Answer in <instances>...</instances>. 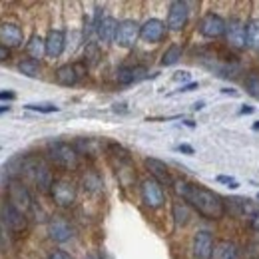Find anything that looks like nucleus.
I'll list each match as a JSON object with an SVG mask.
<instances>
[{
    "label": "nucleus",
    "mask_w": 259,
    "mask_h": 259,
    "mask_svg": "<svg viewBox=\"0 0 259 259\" xmlns=\"http://www.w3.org/2000/svg\"><path fill=\"white\" fill-rule=\"evenodd\" d=\"M72 235H74V227L70 226L68 220H64L62 215L50 218V222H48V237H50L52 241H56V243H66V241L72 239Z\"/></svg>",
    "instance_id": "obj_11"
},
{
    "label": "nucleus",
    "mask_w": 259,
    "mask_h": 259,
    "mask_svg": "<svg viewBox=\"0 0 259 259\" xmlns=\"http://www.w3.org/2000/svg\"><path fill=\"white\" fill-rule=\"evenodd\" d=\"M22 174H26V178L36 186L38 192H42V194H50L52 192V186H54L56 180L52 176L50 165L44 162L42 158L26 156L24 163H22Z\"/></svg>",
    "instance_id": "obj_2"
},
{
    "label": "nucleus",
    "mask_w": 259,
    "mask_h": 259,
    "mask_svg": "<svg viewBox=\"0 0 259 259\" xmlns=\"http://www.w3.org/2000/svg\"><path fill=\"white\" fill-rule=\"evenodd\" d=\"M245 46L259 50V18H253L245 24Z\"/></svg>",
    "instance_id": "obj_23"
},
{
    "label": "nucleus",
    "mask_w": 259,
    "mask_h": 259,
    "mask_svg": "<svg viewBox=\"0 0 259 259\" xmlns=\"http://www.w3.org/2000/svg\"><path fill=\"white\" fill-rule=\"evenodd\" d=\"M26 54H28L32 60L40 62V58H44V54H46V40H44L42 36L34 34L32 38L26 42Z\"/></svg>",
    "instance_id": "obj_21"
},
{
    "label": "nucleus",
    "mask_w": 259,
    "mask_h": 259,
    "mask_svg": "<svg viewBox=\"0 0 259 259\" xmlns=\"http://www.w3.org/2000/svg\"><path fill=\"white\" fill-rule=\"evenodd\" d=\"M84 259H102V255L100 253H90V255H86Z\"/></svg>",
    "instance_id": "obj_41"
},
{
    "label": "nucleus",
    "mask_w": 259,
    "mask_h": 259,
    "mask_svg": "<svg viewBox=\"0 0 259 259\" xmlns=\"http://www.w3.org/2000/svg\"><path fill=\"white\" fill-rule=\"evenodd\" d=\"M144 78H146V68L144 66H124L116 74V80L120 84H134V82H140Z\"/></svg>",
    "instance_id": "obj_19"
},
{
    "label": "nucleus",
    "mask_w": 259,
    "mask_h": 259,
    "mask_svg": "<svg viewBox=\"0 0 259 259\" xmlns=\"http://www.w3.org/2000/svg\"><path fill=\"white\" fill-rule=\"evenodd\" d=\"M165 30H167L165 22H162L160 18H150V20H146V22L142 24V28H140V38H142L144 42H148V44H158V42L163 40Z\"/></svg>",
    "instance_id": "obj_13"
},
{
    "label": "nucleus",
    "mask_w": 259,
    "mask_h": 259,
    "mask_svg": "<svg viewBox=\"0 0 259 259\" xmlns=\"http://www.w3.org/2000/svg\"><path fill=\"white\" fill-rule=\"evenodd\" d=\"M8 201L28 218V213L34 209V201H32V195L28 192V188L18 182V180H10L8 182Z\"/></svg>",
    "instance_id": "obj_4"
},
{
    "label": "nucleus",
    "mask_w": 259,
    "mask_h": 259,
    "mask_svg": "<svg viewBox=\"0 0 259 259\" xmlns=\"http://www.w3.org/2000/svg\"><path fill=\"white\" fill-rule=\"evenodd\" d=\"M245 88L251 96L259 98V74H251L247 80H245Z\"/></svg>",
    "instance_id": "obj_29"
},
{
    "label": "nucleus",
    "mask_w": 259,
    "mask_h": 259,
    "mask_svg": "<svg viewBox=\"0 0 259 259\" xmlns=\"http://www.w3.org/2000/svg\"><path fill=\"white\" fill-rule=\"evenodd\" d=\"M140 24L136 20H122L118 26V34H116V44L122 48H132L140 36Z\"/></svg>",
    "instance_id": "obj_14"
},
{
    "label": "nucleus",
    "mask_w": 259,
    "mask_h": 259,
    "mask_svg": "<svg viewBox=\"0 0 259 259\" xmlns=\"http://www.w3.org/2000/svg\"><path fill=\"white\" fill-rule=\"evenodd\" d=\"M82 184H84V190L90 192V194H98L102 192V178L98 176L96 171H86L84 178H82Z\"/></svg>",
    "instance_id": "obj_25"
},
{
    "label": "nucleus",
    "mask_w": 259,
    "mask_h": 259,
    "mask_svg": "<svg viewBox=\"0 0 259 259\" xmlns=\"http://www.w3.org/2000/svg\"><path fill=\"white\" fill-rule=\"evenodd\" d=\"M213 249H215V243H213L211 231L199 229L194 235V241H192L194 259H213Z\"/></svg>",
    "instance_id": "obj_9"
},
{
    "label": "nucleus",
    "mask_w": 259,
    "mask_h": 259,
    "mask_svg": "<svg viewBox=\"0 0 259 259\" xmlns=\"http://www.w3.org/2000/svg\"><path fill=\"white\" fill-rule=\"evenodd\" d=\"M10 56H12V50H10V48L0 46V62H8V60H10Z\"/></svg>",
    "instance_id": "obj_33"
},
{
    "label": "nucleus",
    "mask_w": 259,
    "mask_h": 259,
    "mask_svg": "<svg viewBox=\"0 0 259 259\" xmlns=\"http://www.w3.org/2000/svg\"><path fill=\"white\" fill-rule=\"evenodd\" d=\"M249 224H251V227H253V231H259V209L249 218Z\"/></svg>",
    "instance_id": "obj_37"
},
{
    "label": "nucleus",
    "mask_w": 259,
    "mask_h": 259,
    "mask_svg": "<svg viewBox=\"0 0 259 259\" xmlns=\"http://www.w3.org/2000/svg\"><path fill=\"white\" fill-rule=\"evenodd\" d=\"M4 112H10V106H0V114H4Z\"/></svg>",
    "instance_id": "obj_43"
},
{
    "label": "nucleus",
    "mask_w": 259,
    "mask_h": 259,
    "mask_svg": "<svg viewBox=\"0 0 259 259\" xmlns=\"http://www.w3.org/2000/svg\"><path fill=\"white\" fill-rule=\"evenodd\" d=\"M178 152H182V154H186V156H194L195 154V150L190 144H180V146H178Z\"/></svg>",
    "instance_id": "obj_32"
},
{
    "label": "nucleus",
    "mask_w": 259,
    "mask_h": 259,
    "mask_svg": "<svg viewBox=\"0 0 259 259\" xmlns=\"http://www.w3.org/2000/svg\"><path fill=\"white\" fill-rule=\"evenodd\" d=\"M48 259H74V257H72L70 253H66V251H60V249H58V251L50 253V257Z\"/></svg>",
    "instance_id": "obj_34"
},
{
    "label": "nucleus",
    "mask_w": 259,
    "mask_h": 259,
    "mask_svg": "<svg viewBox=\"0 0 259 259\" xmlns=\"http://www.w3.org/2000/svg\"><path fill=\"white\" fill-rule=\"evenodd\" d=\"M257 199H259V194H257Z\"/></svg>",
    "instance_id": "obj_45"
},
{
    "label": "nucleus",
    "mask_w": 259,
    "mask_h": 259,
    "mask_svg": "<svg viewBox=\"0 0 259 259\" xmlns=\"http://www.w3.org/2000/svg\"><path fill=\"white\" fill-rule=\"evenodd\" d=\"M188 18H190V4L188 2H182V0H174L169 4V10H167V22L165 26L174 32L182 30L186 24H188Z\"/></svg>",
    "instance_id": "obj_8"
},
{
    "label": "nucleus",
    "mask_w": 259,
    "mask_h": 259,
    "mask_svg": "<svg viewBox=\"0 0 259 259\" xmlns=\"http://www.w3.org/2000/svg\"><path fill=\"white\" fill-rule=\"evenodd\" d=\"M195 88H197V82H190V84L182 86V88H180L178 92H182V94H184V92H192V90H195Z\"/></svg>",
    "instance_id": "obj_38"
},
{
    "label": "nucleus",
    "mask_w": 259,
    "mask_h": 259,
    "mask_svg": "<svg viewBox=\"0 0 259 259\" xmlns=\"http://www.w3.org/2000/svg\"><path fill=\"white\" fill-rule=\"evenodd\" d=\"M78 150L76 146L68 144V142H54L48 146V160L54 163L56 167L72 171L78 167Z\"/></svg>",
    "instance_id": "obj_3"
},
{
    "label": "nucleus",
    "mask_w": 259,
    "mask_h": 259,
    "mask_svg": "<svg viewBox=\"0 0 259 259\" xmlns=\"http://www.w3.org/2000/svg\"><path fill=\"white\" fill-rule=\"evenodd\" d=\"M0 220L12 233H24L28 229V218L20 213L8 199L0 201Z\"/></svg>",
    "instance_id": "obj_5"
},
{
    "label": "nucleus",
    "mask_w": 259,
    "mask_h": 259,
    "mask_svg": "<svg viewBox=\"0 0 259 259\" xmlns=\"http://www.w3.org/2000/svg\"><path fill=\"white\" fill-rule=\"evenodd\" d=\"M190 78H192L190 72H176V76H174L176 82H186V80H190Z\"/></svg>",
    "instance_id": "obj_35"
},
{
    "label": "nucleus",
    "mask_w": 259,
    "mask_h": 259,
    "mask_svg": "<svg viewBox=\"0 0 259 259\" xmlns=\"http://www.w3.org/2000/svg\"><path fill=\"white\" fill-rule=\"evenodd\" d=\"M140 192H142V201H144L146 207H150V209H158V207H162L163 201H165L162 184H160L158 180H154V178L144 180Z\"/></svg>",
    "instance_id": "obj_6"
},
{
    "label": "nucleus",
    "mask_w": 259,
    "mask_h": 259,
    "mask_svg": "<svg viewBox=\"0 0 259 259\" xmlns=\"http://www.w3.org/2000/svg\"><path fill=\"white\" fill-rule=\"evenodd\" d=\"M226 38L229 46L233 48H243L245 46V24L239 18H231L227 22L226 28Z\"/></svg>",
    "instance_id": "obj_16"
},
{
    "label": "nucleus",
    "mask_w": 259,
    "mask_h": 259,
    "mask_svg": "<svg viewBox=\"0 0 259 259\" xmlns=\"http://www.w3.org/2000/svg\"><path fill=\"white\" fill-rule=\"evenodd\" d=\"M146 167L150 169V174L154 176V180L163 182V184H174V180L169 178V171H167V165L162 160H156V158H146L144 160Z\"/></svg>",
    "instance_id": "obj_20"
},
{
    "label": "nucleus",
    "mask_w": 259,
    "mask_h": 259,
    "mask_svg": "<svg viewBox=\"0 0 259 259\" xmlns=\"http://www.w3.org/2000/svg\"><path fill=\"white\" fill-rule=\"evenodd\" d=\"M46 40V56L48 58H58L66 48V34L64 30H50Z\"/></svg>",
    "instance_id": "obj_17"
},
{
    "label": "nucleus",
    "mask_w": 259,
    "mask_h": 259,
    "mask_svg": "<svg viewBox=\"0 0 259 259\" xmlns=\"http://www.w3.org/2000/svg\"><path fill=\"white\" fill-rule=\"evenodd\" d=\"M215 180H218L220 184H227V188H233V190H235V188H239V182H237V180H233V178H227V176H218Z\"/></svg>",
    "instance_id": "obj_31"
},
{
    "label": "nucleus",
    "mask_w": 259,
    "mask_h": 259,
    "mask_svg": "<svg viewBox=\"0 0 259 259\" xmlns=\"http://www.w3.org/2000/svg\"><path fill=\"white\" fill-rule=\"evenodd\" d=\"M52 199H54V203L56 205H60V207H72L74 203H76V186L72 184V182H68V180H56L54 182V186H52Z\"/></svg>",
    "instance_id": "obj_7"
},
{
    "label": "nucleus",
    "mask_w": 259,
    "mask_h": 259,
    "mask_svg": "<svg viewBox=\"0 0 259 259\" xmlns=\"http://www.w3.org/2000/svg\"><path fill=\"white\" fill-rule=\"evenodd\" d=\"M24 42V32L16 22H0V46L4 48H20Z\"/></svg>",
    "instance_id": "obj_12"
},
{
    "label": "nucleus",
    "mask_w": 259,
    "mask_h": 259,
    "mask_svg": "<svg viewBox=\"0 0 259 259\" xmlns=\"http://www.w3.org/2000/svg\"><path fill=\"white\" fill-rule=\"evenodd\" d=\"M239 114H253V108H251V106H245V108H241Z\"/></svg>",
    "instance_id": "obj_40"
},
{
    "label": "nucleus",
    "mask_w": 259,
    "mask_h": 259,
    "mask_svg": "<svg viewBox=\"0 0 259 259\" xmlns=\"http://www.w3.org/2000/svg\"><path fill=\"white\" fill-rule=\"evenodd\" d=\"M171 213H174V222L178 227H184L190 224V218H192V211L188 207V203L184 201H176L174 207H171Z\"/></svg>",
    "instance_id": "obj_24"
},
{
    "label": "nucleus",
    "mask_w": 259,
    "mask_h": 259,
    "mask_svg": "<svg viewBox=\"0 0 259 259\" xmlns=\"http://www.w3.org/2000/svg\"><path fill=\"white\" fill-rule=\"evenodd\" d=\"M182 46L180 44H171L165 52H163V56H162V60H160V64L162 66H174V64H178L180 62V58H182Z\"/></svg>",
    "instance_id": "obj_26"
},
{
    "label": "nucleus",
    "mask_w": 259,
    "mask_h": 259,
    "mask_svg": "<svg viewBox=\"0 0 259 259\" xmlns=\"http://www.w3.org/2000/svg\"><path fill=\"white\" fill-rule=\"evenodd\" d=\"M174 192L207 220H222L226 213V201L207 188H201L186 180H174Z\"/></svg>",
    "instance_id": "obj_1"
},
{
    "label": "nucleus",
    "mask_w": 259,
    "mask_h": 259,
    "mask_svg": "<svg viewBox=\"0 0 259 259\" xmlns=\"http://www.w3.org/2000/svg\"><path fill=\"white\" fill-rule=\"evenodd\" d=\"M118 26H120V22L114 18V16H104V20L100 22V26H98V38H100V42H106V44H110V42H114L116 40V34H118Z\"/></svg>",
    "instance_id": "obj_18"
},
{
    "label": "nucleus",
    "mask_w": 259,
    "mask_h": 259,
    "mask_svg": "<svg viewBox=\"0 0 259 259\" xmlns=\"http://www.w3.org/2000/svg\"><path fill=\"white\" fill-rule=\"evenodd\" d=\"M18 70H20V74H24L28 78H36L40 74V62H36L32 58H26L18 64Z\"/></svg>",
    "instance_id": "obj_27"
},
{
    "label": "nucleus",
    "mask_w": 259,
    "mask_h": 259,
    "mask_svg": "<svg viewBox=\"0 0 259 259\" xmlns=\"http://www.w3.org/2000/svg\"><path fill=\"white\" fill-rule=\"evenodd\" d=\"M253 130H257V132H259V122H257V124H253Z\"/></svg>",
    "instance_id": "obj_44"
},
{
    "label": "nucleus",
    "mask_w": 259,
    "mask_h": 259,
    "mask_svg": "<svg viewBox=\"0 0 259 259\" xmlns=\"http://www.w3.org/2000/svg\"><path fill=\"white\" fill-rule=\"evenodd\" d=\"M26 110H32V112H40V114H54L58 112V106L54 104H26Z\"/></svg>",
    "instance_id": "obj_28"
},
{
    "label": "nucleus",
    "mask_w": 259,
    "mask_h": 259,
    "mask_svg": "<svg viewBox=\"0 0 259 259\" xmlns=\"http://www.w3.org/2000/svg\"><path fill=\"white\" fill-rule=\"evenodd\" d=\"M84 72L86 70L82 64H64L56 70L54 78L60 86H74L80 80V76H84Z\"/></svg>",
    "instance_id": "obj_15"
},
{
    "label": "nucleus",
    "mask_w": 259,
    "mask_h": 259,
    "mask_svg": "<svg viewBox=\"0 0 259 259\" xmlns=\"http://www.w3.org/2000/svg\"><path fill=\"white\" fill-rule=\"evenodd\" d=\"M222 94H227V96H237V90H233V88H222Z\"/></svg>",
    "instance_id": "obj_39"
},
{
    "label": "nucleus",
    "mask_w": 259,
    "mask_h": 259,
    "mask_svg": "<svg viewBox=\"0 0 259 259\" xmlns=\"http://www.w3.org/2000/svg\"><path fill=\"white\" fill-rule=\"evenodd\" d=\"M213 259H239V249L233 241H220L213 249Z\"/></svg>",
    "instance_id": "obj_22"
},
{
    "label": "nucleus",
    "mask_w": 259,
    "mask_h": 259,
    "mask_svg": "<svg viewBox=\"0 0 259 259\" xmlns=\"http://www.w3.org/2000/svg\"><path fill=\"white\" fill-rule=\"evenodd\" d=\"M226 28L227 22L215 12H207L199 20V32L205 38H222V36H226Z\"/></svg>",
    "instance_id": "obj_10"
},
{
    "label": "nucleus",
    "mask_w": 259,
    "mask_h": 259,
    "mask_svg": "<svg viewBox=\"0 0 259 259\" xmlns=\"http://www.w3.org/2000/svg\"><path fill=\"white\" fill-rule=\"evenodd\" d=\"M0 100H6V102H12V100H16V94H14L12 90H6V92L2 90V92H0Z\"/></svg>",
    "instance_id": "obj_36"
},
{
    "label": "nucleus",
    "mask_w": 259,
    "mask_h": 259,
    "mask_svg": "<svg viewBox=\"0 0 259 259\" xmlns=\"http://www.w3.org/2000/svg\"><path fill=\"white\" fill-rule=\"evenodd\" d=\"M86 60L90 62V64H94L98 60V48H96V44H88V48H86Z\"/></svg>",
    "instance_id": "obj_30"
},
{
    "label": "nucleus",
    "mask_w": 259,
    "mask_h": 259,
    "mask_svg": "<svg viewBox=\"0 0 259 259\" xmlns=\"http://www.w3.org/2000/svg\"><path fill=\"white\" fill-rule=\"evenodd\" d=\"M203 106H205V104H203V102H195V104H194V110H201V108H203Z\"/></svg>",
    "instance_id": "obj_42"
}]
</instances>
